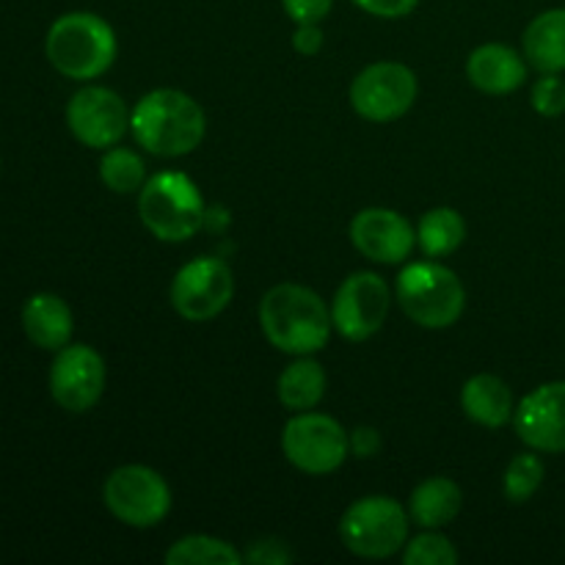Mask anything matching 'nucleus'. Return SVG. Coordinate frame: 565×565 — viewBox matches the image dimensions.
<instances>
[{"instance_id": "nucleus-16", "label": "nucleus", "mask_w": 565, "mask_h": 565, "mask_svg": "<svg viewBox=\"0 0 565 565\" xmlns=\"http://www.w3.org/2000/svg\"><path fill=\"white\" fill-rule=\"evenodd\" d=\"M467 75L486 94H511L527 81V64L508 44H483L467 61Z\"/></svg>"}, {"instance_id": "nucleus-7", "label": "nucleus", "mask_w": 565, "mask_h": 565, "mask_svg": "<svg viewBox=\"0 0 565 565\" xmlns=\"http://www.w3.org/2000/svg\"><path fill=\"white\" fill-rule=\"evenodd\" d=\"M105 508L127 527L147 530L171 511V489L154 469L130 463L108 475L103 489Z\"/></svg>"}, {"instance_id": "nucleus-24", "label": "nucleus", "mask_w": 565, "mask_h": 565, "mask_svg": "<svg viewBox=\"0 0 565 565\" xmlns=\"http://www.w3.org/2000/svg\"><path fill=\"white\" fill-rule=\"evenodd\" d=\"M99 180L114 193H136L147 182V166L132 149L110 147L99 160Z\"/></svg>"}, {"instance_id": "nucleus-29", "label": "nucleus", "mask_w": 565, "mask_h": 565, "mask_svg": "<svg viewBox=\"0 0 565 565\" xmlns=\"http://www.w3.org/2000/svg\"><path fill=\"white\" fill-rule=\"evenodd\" d=\"M243 561L248 563H263V565H285V563H292V552L287 550L281 541H274V539H263V541H254L252 550L243 555Z\"/></svg>"}, {"instance_id": "nucleus-8", "label": "nucleus", "mask_w": 565, "mask_h": 565, "mask_svg": "<svg viewBox=\"0 0 565 565\" xmlns=\"http://www.w3.org/2000/svg\"><path fill=\"white\" fill-rule=\"evenodd\" d=\"M281 450L287 461L307 475H329L345 463L351 436L334 417L298 412L281 430Z\"/></svg>"}, {"instance_id": "nucleus-13", "label": "nucleus", "mask_w": 565, "mask_h": 565, "mask_svg": "<svg viewBox=\"0 0 565 565\" xmlns=\"http://www.w3.org/2000/svg\"><path fill=\"white\" fill-rule=\"evenodd\" d=\"M50 392L64 412L83 414L94 408L105 392L103 356L88 345H64L50 370Z\"/></svg>"}, {"instance_id": "nucleus-21", "label": "nucleus", "mask_w": 565, "mask_h": 565, "mask_svg": "<svg viewBox=\"0 0 565 565\" xmlns=\"http://www.w3.org/2000/svg\"><path fill=\"white\" fill-rule=\"evenodd\" d=\"M276 395H279L281 406H287L290 412H312L326 395L323 367L315 359L301 356L279 375Z\"/></svg>"}, {"instance_id": "nucleus-5", "label": "nucleus", "mask_w": 565, "mask_h": 565, "mask_svg": "<svg viewBox=\"0 0 565 565\" xmlns=\"http://www.w3.org/2000/svg\"><path fill=\"white\" fill-rule=\"evenodd\" d=\"M403 312L423 329H450L467 307V292L456 270L439 263H414L395 285Z\"/></svg>"}, {"instance_id": "nucleus-11", "label": "nucleus", "mask_w": 565, "mask_h": 565, "mask_svg": "<svg viewBox=\"0 0 565 565\" xmlns=\"http://www.w3.org/2000/svg\"><path fill=\"white\" fill-rule=\"evenodd\" d=\"M390 307V285L379 274L359 270V274L348 276L337 290L334 303H331V320L345 340L364 342L384 326Z\"/></svg>"}, {"instance_id": "nucleus-3", "label": "nucleus", "mask_w": 565, "mask_h": 565, "mask_svg": "<svg viewBox=\"0 0 565 565\" xmlns=\"http://www.w3.org/2000/svg\"><path fill=\"white\" fill-rule=\"evenodd\" d=\"M116 33L92 11H70L50 25L44 53L50 64L70 81H94L116 58Z\"/></svg>"}, {"instance_id": "nucleus-27", "label": "nucleus", "mask_w": 565, "mask_h": 565, "mask_svg": "<svg viewBox=\"0 0 565 565\" xmlns=\"http://www.w3.org/2000/svg\"><path fill=\"white\" fill-rule=\"evenodd\" d=\"M533 108L541 116L565 114V81L557 72H546L533 86Z\"/></svg>"}, {"instance_id": "nucleus-15", "label": "nucleus", "mask_w": 565, "mask_h": 565, "mask_svg": "<svg viewBox=\"0 0 565 565\" xmlns=\"http://www.w3.org/2000/svg\"><path fill=\"white\" fill-rule=\"evenodd\" d=\"M519 439L535 452H565V381L539 386L516 408Z\"/></svg>"}, {"instance_id": "nucleus-23", "label": "nucleus", "mask_w": 565, "mask_h": 565, "mask_svg": "<svg viewBox=\"0 0 565 565\" xmlns=\"http://www.w3.org/2000/svg\"><path fill=\"white\" fill-rule=\"evenodd\" d=\"M243 555L226 541L213 535H185L166 552L169 565H235Z\"/></svg>"}, {"instance_id": "nucleus-26", "label": "nucleus", "mask_w": 565, "mask_h": 565, "mask_svg": "<svg viewBox=\"0 0 565 565\" xmlns=\"http://www.w3.org/2000/svg\"><path fill=\"white\" fill-rule=\"evenodd\" d=\"M403 563L406 565H456L458 552L441 533L417 535V539L406 541V552H403Z\"/></svg>"}, {"instance_id": "nucleus-20", "label": "nucleus", "mask_w": 565, "mask_h": 565, "mask_svg": "<svg viewBox=\"0 0 565 565\" xmlns=\"http://www.w3.org/2000/svg\"><path fill=\"white\" fill-rule=\"evenodd\" d=\"M524 55L539 72L565 70V9H550L535 17L524 31Z\"/></svg>"}, {"instance_id": "nucleus-19", "label": "nucleus", "mask_w": 565, "mask_h": 565, "mask_svg": "<svg viewBox=\"0 0 565 565\" xmlns=\"http://www.w3.org/2000/svg\"><path fill=\"white\" fill-rule=\"evenodd\" d=\"M461 486L450 478H428L412 491L408 516L425 530H439L461 513Z\"/></svg>"}, {"instance_id": "nucleus-32", "label": "nucleus", "mask_w": 565, "mask_h": 565, "mask_svg": "<svg viewBox=\"0 0 565 565\" xmlns=\"http://www.w3.org/2000/svg\"><path fill=\"white\" fill-rule=\"evenodd\" d=\"M292 47L301 55H318L323 47V31L318 25H298L292 33Z\"/></svg>"}, {"instance_id": "nucleus-10", "label": "nucleus", "mask_w": 565, "mask_h": 565, "mask_svg": "<svg viewBox=\"0 0 565 565\" xmlns=\"http://www.w3.org/2000/svg\"><path fill=\"white\" fill-rule=\"evenodd\" d=\"M235 296V276L218 257H199L182 265L171 281V307L191 323L213 320L230 307Z\"/></svg>"}, {"instance_id": "nucleus-1", "label": "nucleus", "mask_w": 565, "mask_h": 565, "mask_svg": "<svg viewBox=\"0 0 565 565\" xmlns=\"http://www.w3.org/2000/svg\"><path fill=\"white\" fill-rule=\"evenodd\" d=\"M259 326L276 351L309 356L329 345L334 320L318 292L285 281L265 292L259 303Z\"/></svg>"}, {"instance_id": "nucleus-2", "label": "nucleus", "mask_w": 565, "mask_h": 565, "mask_svg": "<svg viewBox=\"0 0 565 565\" xmlns=\"http://www.w3.org/2000/svg\"><path fill=\"white\" fill-rule=\"evenodd\" d=\"M207 119L202 105L177 88L143 94L130 114V132L138 147L158 158H182L202 143Z\"/></svg>"}, {"instance_id": "nucleus-6", "label": "nucleus", "mask_w": 565, "mask_h": 565, "mask_svg": "<svg viewBox=\"0 0 565 565\" xmlns=\"http://www.w3.org/2000/svg\"><path fill=\"white\" fill-rule=\"evenodd\" d=\"M408 519L403 505L390 497H362L342 513V544L359 557L384 561L406 546Z\"/></svg>"}, {"instance_id": "nucleus-28", "label": "nucleus", "mask_w": 565, "mask_h": 565, "mask_svg": "<svg viewBox=\"0 0 565 565\" xmlns=\"http://www.w3.org/2000/svg\"><path fill=\"white\" fill-rule=\"evenodd\" d=\"M281 3H285L290 20H296L298 25H318L320 20L329 17L334 0H281Z\"/></svg>"}, {"instance_id": "nucleus-17", "label": "nucleus", "mask_w": 565, "mask_h": 565, "mask_svg": "<svg viewBox=\"0 0 565 565\" xmlns=\"http://www.w3.org/2000/svg\"><path fill=\"white\" fill-rule=\"evenodd\" d=\"M22 329L42 351H61L72 340V309L53 292H36L22 307Z\"/></svg>"}, {"instance_id": "nucleus-12", "label": "nucleus", "mask_w": 565, "mask_h": 565, "mask_svg": "<svg viewBox=\"0 0 565 565\" xmlns=\"http://www.w3.org/2000/svg\"><path fill=\"white\" fill-rule=\"evenodd\" d=\"M66 125L83 147L110 149L130 130V110L110 88L86 86L66 105Z\"/></svg>"}, {"instance_id": "nucleus-4", "label": "nucleus", "mask_w": 565, "mask_h": 565, "mask_svg": "<svg viewBox=\"0 0 565 565\" xmlns=\"http://www.w3.org/2000/svg\"><path fill=\"white\" fill-rule=\"evenodd\" d=\"M138 213L143 226L158 241H191L207 221L199 185L182 171H160L143 182L138 193Z\"/></svg>"}, {"instance_id": "nucleus-31", "label": "nucleus", "mask_w": 565, "mask_h": 565, "mask_svg": "<svg viewBox=\"0 0 565 565\" xmlns=\"http://www.w3.org/2000/svg\"><path fill=\"white\" fill-rule=\"evenodd\" d=\"M351 450L356 452L359 458H373L379 456L381 450V436L375 428H367V425H362V428H356L351 434Z\"/></svg>"}, {"instance_id": "nucleus-30", "label": "nucleus", "mask_w": 565, "mask_h": 565, "mask_svg": "<svg viewBox=\"0 0 565 565\" xmlns=\"http://www.w3.org/2000/svg\"><path fill=\"white\" fill-rule=\"evenodd\" d=\"M367 14L381 17V20H401L417 9L419 0H353Z\"/></svg>"}, {"instance_id": "nucleus-25", "label": "nucleus", "mask_w": 565, "mask_h": 565, "mask_svg": "<svg viewBox=\"0 0 565 565\" xmlns=\"http://www.w3.org/2000/svg\"><path fill=\"white\" fill-rule=\"evenodd\" d=\"M544 461H541L535 452H522V456L513 458L505 469V480H502V489H505V497L516 505L527 502L535 491L544 483Z\"/></svg>"}, {"instance_id": "nucleus-18", "label": "nucleus", "mask_w": 565, "mask_h": 565, "mask_svg": "<svg viewBox=\"0 0 565 565\" xmlns=\"http://www.w3.org/2000/svg\"><path fill=\"white\" fill-rule=\"evenodd\" d=\"M461 406L472 423L486 428H502L513 417L511 390L502 379L489 373L472 375L461 390Z\"/></svg>"}, {"instance_id": "nucleus-22", "label": "nucleus", "mask_w": 565, "mask_h": 565, "mask_svg": "<svg viewBox=\"0 0 565 565\" xmlns=\"http://www.w3.org/2000/svg\"><path fill=\"white\" fill-rule=\"evenodd\" d=\"M467 237V224L452 207H434L419 218L417 243L428 257H447Z\"/></svg>"}, {"instance_id": "nucleus-14", "label": "nucleus", "mask_w": 565, "mask_h": 565, "mask_svg": "<svg viewBox=\"0 0 565 565\" xmlns=\"http://www.w3.org/2000/svg\"><path fill=\"white\" fill-rule=\"evenodd\" d=\"M351 243L373 263L397 265L412 257L417 232L395 210L367 207L351 221Z\"/></svg>"}, {"instance_id": "nucleus-9", "label": "nucleus", "mask_w": 565, "mask_h": 565, "mask_svg": "<svg viewBox=\"0 0 565 565\" xmlns=\"http://www.w3.org/2000/svg\"><path fill=\"white\" fill-rule=\"evenodd\" d=\"M417 92V75L406 64L379 61L359 72L356 81L351 83V105L362 119L386 125L412 110Z\"/></svg>"}]
</instances>
